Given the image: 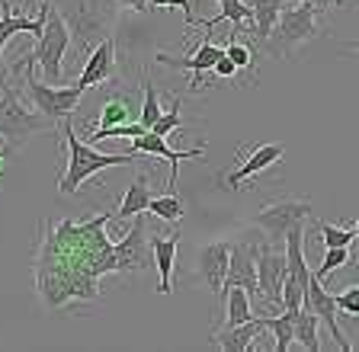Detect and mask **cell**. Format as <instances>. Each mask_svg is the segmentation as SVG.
<instances>
[{
  "mask_svg": "<svg viewBox=\"0 0 359 352\" xmlns=\"http://www.w3.org/2000/svg\"><path fill=\"white\" fill-rule=\"evenodd\" d=\"M112 211L83 218H61L58 225L42 221L32 256L36 292L48 311L87 304L100 298V279L122 272L119 247L106 237Z\"/></svg>",
  "mask_w": 359,
  "mask_h": 352,
  "instance_id": "6da1fadb",
  "label": "cell"
},
{
  "mask_svg": "<svg viewBox=\"0 0 359 352\" xmlns=\"http://www.w3.org/2000/svg\"><path fill=\"white\" fill-rule=\"evenodd\" d=\"M61 138H65V157H67V167H65V176L58 183V195H77L83 189V183L90 176H97L100 170H109V167H132L138 160V154H100L93 150L87 141H81L71 125V119L61 122Z\"/></svg>",
  "mask_w": 359,
  "mask_h": 352,
  "instance_id": "7a4b0ae2",
  "label": "cell"
},
{
  "mask_svg": "<svg viewBox=\"0 0 359 352\" xmlns=\"http://www.w3.org/2000/svg\"><path fill=\"white\" fill-rule=\"evenodd\" d=\"M71 38H74L71 36V23L58 13V7H55V0H52V3H48V20H45L42 32L36 36V48H32L29 55H22V58H16L13 71H22V68L39 64L45 80L58 87L61 61H65V52L71 48Z\"/></svg>",
  "mask_w": 359,
  "mask_h": 352,
  "instance_id": "3957f363",
  "label": "cell"
},
{
  "mask_svg": "<svg viewBox=\"0 0 359 352\" xmlns=\"http://www.w3.org/2000/svg\"><path fill=\"white\" fill-rule=\"evenodd\" d=\"M318 20H321V10H314L311 3H289L283 7L273 32L266 36V42L260 45L263 55H273V58H289L295 48H302L305 42H311L318 36Z\"/></svg>",
  "mask_w": 359,
  "mask_h": 352,
  "instance_id": "277c9868",
  "label": "cell"
},
{
  "mask_svg": "<svg viewBox=\"0 0 359 352\" xmlns=\"http://www.w3.org/2000/svg\"><path fill=\"white\" fill-rule=\"evenodd\" d=\"M55 122L45 119L39 109H29V106L20 99V93L10 87V77L0 80V138L10 144L13 150H20L22 144L36 135H45V132H55Z\"/></svg>",
  "mask_w": 359,
  "mask_h": 352,
  "instance_id": "5b68a950",
  "label": "cell"
},
{
  "mask_svg": "<svg viewBox=\"0 0 359 352\" xmlns=\"http://www.w3.org/2000/svg\"><path fill=\"white\" fill-rule=\"evenodd\" d=\"M305 218H311V199H305V195H279V199H269L250 218V225L260 227L269 244H285L289 227L305 221Z\"/></svg>",
  "mask_w": 359,
  "mask_h": 352,
  "instance_id": "8992f818",
  "label": "cell"
},
{
  "mask_svg": "<svg viewBox=\"0 0 359 352\" xmlns=\"http://www.w3.org/2000/svg\"><path fill=\"white\" fill-rule=\"evenodd\" d=\"M22 71H26L22 83H26V90H29L32 106H36L45 119H52L55 125H61L65 119H71V115L77 113V103H81V97L87 90H81L77 83H74V87H55V83H42V80H36L32 68H22Z\"/></svg>",
  "mask_w": 359,
  "mask_h": 352,
  "instance_id": "52a82bcc",
  "label": "cell"
},
{
  "mask_svg": "<svg viewBox=\"0 0 359 352\" xmlns=\"http://www.w3.org/2000/svg\"><path fill=\"white\" fill-rule=\"evenodd\" d=\"M254 262H257V282H260V298L266 307H283V279L289 276V260H285V247L279 250L276 244H257L254 247Z\"/></svg>",
  "mask_w": 359,
  "mask_h": 352,
  "instance_id": "ba28073f",
  "label": "cell"
},
{
  "mask_svg": "<svg viewBox=\"0 0 359 352\" xmlns=\"http://www.w3.org/2000/svg\"><path fill=\"white\" fill-rule=\"evenodd\" d=\"M283 157H285V148H283V144H276V141L254 144V148H238V167H234V170H228V173H218V186L238 192L244 183L257 180L266 167L279 164Z\"/></svg>",
  "mask_w": 359,
  "mask_h": 352,
  "instance_id": "9c48e42d",
  "label": "cell"
},
{
  "mask_svg": "<svg viewBox=\"0 0 359 352\" xmlns=\"http://www.w3.org/2000/svg\"><path fill=\"white\" fill-rule=\"evenodd\" d=\"M222 55H224V48H218L215 42L205 36L202 38V45L196 48L189 58H180V55H170V52H157L154 61L157 64H164V68H170V71H189V74H193V80H189V93H199L205 74L215 68V61L222 58Z\"/></svg>",
  "mask_w": 359,
  "mask_h": 352,
  "instance_id": "30bf717a",
  "label": "cell"
},
{
  "mask_svg": "<svg viewBox=\"0 0 359 352\" xmlns=\"http://www.w3.org/2000/svg\"><path fill=\"white\" fill-rule=\"evenodd\" d=\"M228 260H231V244H228V240L202 244V247H196V256H193L196 279H199L209 292H215L218 298H222L224 276H228Z\"/></svg>",
  "mask_w": 359,
  "mask_h": 352,
  "instance_id": "8fae6325",
  "label": "cell"
},
{
  "mask_svg": "<svg viewBox=\"0 0 359 352\" xmlns=\"http://www.w3.org/2000/svg\"><path fill=\"white\" fill-rule=\"evenodd\" d=\"M13 3L16 0H0V80H7V64H4V48H7V42L13 36H20V32L39 36L45 20H48V3H52V0H39L36 16H16Z\"/></svg>",
  "mask_w": 359,
  "mask_h": 352,
  "instance_id": "7c38bea8",
  "label": "cell"
},
{
  "mask_svg": "<svg viewBox=\"0 0 359 352\" xmlns=\"http://www.w3.org/2000/svg\"><path fill=\"white\" fill-rule=\"evenodd\" d=\"M132 154H151V157H161L170 164V180H167V192H177V173H180V160H202V154H205V144H199V148H189V150H173L167 148V141L161 135H154V132H144V135L132 138Z\"/></svg>",
  "mask_w": 359,
  "mask_h": 352,
  "instance_id": "4fadbf2b",
  "label": "cell"
},
{
  "mask_svg": "<svg viewBox=\"0 0 359 352\" xmlns=\"http://www.w3.org/2000/svg\"><path fill=\"white\" fill-rule=\"evenodd\" d=\"M302 307H308L318 321L324 323V327L334 333V343H337V349H344V352H353V343L344 337V330H340V323H337V298L327 292L321 285V279H314L311 276V282H308V288H305V304Z\"/></svg>",
  "mask_w": 359,
  "mask_h": 352,
  "instance_id": "5bb4252c",
  "label": "cell"
},
{
  "mask_svg": "<svg viewBox=\"0 0 359 352\" xmlns=\"http://www.w3.org/2000/svg\"><path fill=\"white\" fill-rule=\"evenodd\" d=\"M244 288L250 301H260V282H257V262H254V244H231V260H228V276L224 288ZM222 288V292H224Z\"/></svg>",
  "mask_w": 359,
  "mask_h": 352,
  "instance_id": "9a60e30c",
  "label": "cell"
},
{
  "mask_svg": "<svg viewBox=\"0 0 359 352\" xmlns=\"http://www.w3.org/2000/svg\"><path fill=\"white\" fill-rule=\"evenodd\" d=\"M116 77V42L109 36H103L97 45L90 48V58L83 64L81 77H77V87L90 90V87H100V83L112 80Z\"/></svg>",
  "mask_w": 359,
  "mask_h": 352,
  "instance_id": "2e32d148",
  "label": "cell"
},
{
  "mask_svg": "<svg viewBox=\"0 0 359 352\" xmlns=\"http://www.w3.org/2000/svg\"><path fill=\"white\" fill-rule=\"evenodd\" d=\"M151 253H154V266L157 276H161V285L157 292L170 295L173 292V266H177V253H180V231H170V237H161V234H148Z\"/></svg>",
  "mask_w": 359,
  "mask_h": 352,
  "instance_id": "e0dca14e",
  "label": "cell"
},
{
  "mask_svg": "<svg viewBox=\"0 0 359 352\" xmlns=\"http://www.w3.org/2000/svg\"><path fill=\"white\" fill-rule=\"evenodd\" d=\"M266 330H263L260 317H254V321H247V323H238V327H222L215 330L209 337L212 346H218L222 352H247V349H254L257 346V337H263Z\"/></svg>",
  "mask_w": 359,
  "mask_h": 352,
  "instance_id": "ac0fdd59",
  "label": "cell"
},
{
  "mask_svg": "<svg viewBox=\"0 0 359 352\" xmlns=\"http://www.w3.org/2000/svg\"><path fill=\"white\" fill-rule=\"evenodd\" d=\"M289 3H295V0H250V10H254V16H250V23L244 26V32L254 38L257 48L266 42V36L273 32V26H276L283 7H289Z\"/></svg>",
  "mask_w": 359,
  "mask_h": 352,
  "instance_id": "d6986e66",
  "label": "cell"
},
{
  "mask_svg": "<svg viewBox=\"0 0 359 352\" xmlns=\"http://www.w3.org/2000/svg\"><path fill=\"white\" fill-rule=\"evenodd\" d=\"M151 199H154V192H151L148 173H135L126 195H122V202L112 211V221H126V218H135V215H142V211H148Z\"/></svg>",
  "mask_w": 359,
  "mask_h": 352,
  "instance_id": "ffe728a7",
  "label": "cell"
},
{
  "mask_svg": "<svg viewBox=\"0 0 359 352\" xmlns=\"http://www.w3.org/2000/svg\"><path fill=\"white\" fill-rule=\"evenodd\" d=\"M250 16H254V10H250V3L247 0H218V13L212 16V20H202V23H196L202 32H212L215 26L222 23H231V32L238 36V32H244V26L250 23ZM193 26V29H196Z\"/></svg>",
  "mask_w": 359,
  "mask_h": 352,
  "instance_id": "44dd1931",
  "label": "cell"
},
{
  "mask_svg": "<svg viewBox=\"0 0 359 352\" xmlns=\"http://www.w3.org/2000/svg\"><path fill=\"white\" fill-rule=\"evenodd\" d=\"M260 323L273 333V352H289L295 346V311L283 307V314H260Z\"/></svg>",
  "mask_w": 359,
  "mask_h": 352,
  "instance_id": "7402d4cb",
  "label": "cell"
},
{
  "mask_svg": "<svg viewBox=\"0 0 359 352\" xmlns=\"http://www.w3.org/2000/svg\"><path fill=\"white\" fill-rule=\"evenodd\" d=\"M122 122H132V93H112L100 106V119L83 128H112V125H122Z\"/></svg>",
  "mask_w": 359,
  "mask_h": 352,
  "instance_id": "603a6c76",
  "label": "cell"
},
{
  "mask_svg": "<svg viewBox=\"0 0 359 352\" xmlns=\"http://www.w3.org/2000/svg\"><path fill=\"white\" fill-rule=\"evenodd\" d=\"M318 317L308 311V307H299L295 311V343L308 352H318L321 349V339H318Z\"/></svg>",
  "mask_w": 359,
  "mask_h": 352,
  "instance_id": "cb8c5ba5",
  "label": "cell"
},
{
  "mask_svg": "<svg viewBox=\"0 0 359 352\" xmlns=\"http://www.w3.org/2000/svg\"><path fill=\"white\" fill-rule=\"evenodd\" d=\"M148 211L154 218H161V221H170V225H177V221H183V215H187V202H183L177 192L154 195V199H151V205H148Z\"/></svg>",
  "mask_w": 359,
  "mask_h": 352,
  "instance_id": "d4e9b609",
  "label": "cell"
},
{
  "mask_svg": "<svg viewBox=\"0 0 359 352\" xmlns=\"http://www.w3.org/2000/svg\"><path fill=\"white\" fill-rule=\"evenodd\" d=\"M180 119H183V99H180V93H177V97L170 99V106H167V113L161 115L148 132H154V135H161V138L173 135V132H183V128H180Z\"/></svg>",
  "mask_w": 359,
  "mask_h": 352,
  "instance_id": "484cf974",
  "label": "cell"
},
{
  "mask_svg": "<svg viewBox=\"0 0 359 352\" xmlns=\"http://www.w3.org/2000/svg\"><path fill=\"white\" fill-rule=\"evenodd\" d=\"M142 90H144V99H142V119L138 122H142L144 128H151L161 115H164V109H161V97H157L151 77H142Z\"/></svg>",
  "mask_w": 359,
  "mask_h": 352,
  "instance_id": "4316f807",
  "label": "cell"
},
{
  "mask_svg": "<svg viewBox=\"0 0 359 352\" xmlns=\"http://www.w3.org/2000/svg\"><path fill=\"white\" fill-rule=\"evenodd\" d=\"M224 55L234 61V68H238V71H244V74H254V45L241 42L234 32H231V42L224 45Z\"/></svg>",
  "mask_w": 359,
  "mask_h": 352,
  "instance_id": "83f0119b",
  "label": "cell"
},
{
  "mask_svg": "<svg viewBox=\"0 0 359 352\" xmlns=\"http://www.w3.org/2000/svg\"><path fill=\"white\" fill-rule=\"evenodd\" d=\"M318 234L324 247H350L356 240V227H334L327 221H318Z\"/></svg>",
  "mask_w": 359,
  "mask_h": 352,
  "instance_id": "f1b7e54d",
  "label": "cell"
},
{
  "mask_svg": "<svg viewBox=\"0 0 359 352\" xmlns=\"http://www.w3.org/2000/svg\"><path fill=\"white\" fill-rule=\"evenodd\" d=\"M344 266H350V247H327V253H324L321 266L311 272L314 279H327L330 272L344 269Z\"/></svg>",
  "mask_w": 359,
  "mask_h": 352,
  "instance_id": "f546056e",
  "label": "cell"
},
{
  "mask_svg": "<svg viewBox=\"0 0 359 352\" xmlns=\"http://www.w3.org/2000/svg\"><path fill=\"white\" fill-rule=\"evenodd\" d=\"M337 298V311L346 317H359V285H353V288H346V292L334 295Z\"/></svg>",
  "mask_w": 359,
  "mask_h": 352,
  "instance_id": "4dcf8cb0",
  "label": "cell"
},
{
  "mask_svg": "<svg viewBox=\"0 0 359 352\" xmlns=\"http://www.w3.org/2000/svg\"><path fill=\"white\" fill-rule=\"evenodd\" d=\"M148 7H164V10H183V20H187V29H193L196 16H193V3L189 0H148Z\"/></svg>",
  "mask_w": 359,
  "mask_h": 352,
  "instance_id": "1f68e13d",
  "label": "cell"
},
{
  "mask_svg": "<svg viewBox=\"0 0 359 352\" xmlns=\"http://www.w3.org/2000/svg\"><path fill=\"white\" fill-rule=\"evenodd\" d=\"M212 74L222 77V80H231V77L238 74V68H234V61L228 58V55H222V58L215 61V68H212Z\"/></svg>",
  "mask_w": 359,
  "mask_h": 352,
  "instance_id": "d6a6232c",
  "label": "cell"
},
{
  "mask_svg": "<svg viewBox=\"0 0 359 352\" xmlns=\"http://www.w3.org/2000/svg\"><path fill=\"white\" fill-rule=\"evenodd\" d=\"M302 3H311L314 10H321V13H327V10H334V7H353L350 0H302Z\"/></svg>",
  "mask_w": 359,
  "mask_h": 352,
  "instance_id": "836d02e7",
  "label": "cell"
},
{
  "mask_svg": "<svg viewBox=\"0 0 359 352\" xmlns=\"http://www.w3.org/2000/svg\"><path fill=\"white\" fill-rule=\"evenodd\" d=\"M122 7H128V10H135V13H148V0H119Z\"/></svg>",
  "mask_w": 359,
  "mask_h": 352,
  "instance_id": "e575fe53",
  "label": "cell"
},
{
  "mask_svg": "<svg viewBox=\"0 0 359 352\" xmlns=\"http://www.w3.org/2000/svg\"><path fill=\"white\" fill-rule=\"evenodd\" d=\"M344 48H353V52H359V42H346Z\"/></svg>",
  "mask_w": 359,
  "mask_h": 352,
  "instance_id": "d590c367",
  "label": "cell"
},
{
  "mask_svg": "<svg viewBox=\"0 0 359 352\" xmlns=\"http://www.w3.org/2000/svg\"><path fill=\"white\" fill-rule=\"evenodd\" d=\"M353 227H356V237H359V218H356V225H353Z\"/></svg>",
  "mask_w": 359,
  "mask_h": 352,
  "instance_id": "8d00e7d4",
  "label": "cell"
}]
</instances>
